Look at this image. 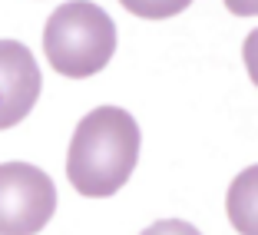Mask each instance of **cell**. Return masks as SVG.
<instances>
[{"label":"cell","mask_w":258,"mask_h":235,"mask_svg":"<svg viewBox=\"0 0 258 235\" xmlns=\"http://www.w3.org/2000/svg\"><path fill=\"white\" fill-rule=\"evenodd\" d=\"M136 116L122 106H96L76 123L67 149V179L80 196L106 199L119 192L139 162Z\"/></svg>","instance_id":"cell-1"},{"label":"cell","mask_w":258,"mask_h":235,"mask_svg":"<svg viewBox=\"0 0 258 235\" xmlns=\"http://www.w3.org/2000/svg\"><path fill=\"white\" fill-rule=\"evenodd\" d=\"M43 53L63 76L83 80L106 67L116 53V23L93 0H67L46 17Z\"/></svg>","instance_id":"cell-2"},{"label":"cell","mask_w":258,"mask_h":235,"mask_svg":"<svg viewBox=\"0 0 258 235\" xmlns=\"http://www.w3.org/2000/svg\"><path fill=\"white\" fill-rule=\"evenodd\" d=\"M53 179L33 162H0V235H37L56 212Z\"/></svg>","instance_id":"cell-3"},{"label":"cell","mask_w":258,"mask_h":235,"mask_svg":"<svg viewBox=\"0 0 258 235\" xmlns=\"http://www.w3.org/2000/svg\"><path fill=\"white\" fill-rule=\"evenodd\" d=\"M43 76L33 50L20 40H0V129H10L37 106Z\"/></svg>","instance_id":"cell-4"},{"label":"cell","mask_w":258,"mask_h":235,"mask_svg":"<svg viewBox=\"0 0 258 235\" xmlns=\"http://www.w3.org/2000/svg\"><path fill=\"white\" fill-rule=\"evenodd\" d=\"M225 212L238 235H258V162L245 166L228 182Z\"/></svg>","instance_id":"cell-5"},{"label":"cell","mask_w":258,"mask_h":235,"mask_svg":"<svg viewBox=\"0 0 258 235\" xmlns=\"http://www.w3.org/2000/svg\"><path fill=\"white\" fill-rule=\"evenodd\" d=\"M119 4L143 20H166V17L182 14L192 0H119Z\"/></svg>","instance_id":"cell-6"},{"label":"cell","mask_w":258,"mask_h":235,"mask_svg":"<svg viewBox=\"0 0 258 235\" xmlns=\"http://www.w3.org/2000/svg\"><path fill=\"white\" fill-rule=\"evenodd\" d=\"M139 235H202V232L185 219H159L152 225H146Z\"/></svg>","instance_id":"cell-7"},{"label":"cell","mask_w":258,"mask_h":235,"mask_svg":"<svg viewBox=\"0 0 258 235\" xmlns=\"http://www.w3.org/2000/svg\"><path fill=\"white\" fill-rule=\"evenodd\" d=\"M242 60H245V70H248V76H251V83L258 86V27L245 37V43H242Z\"/></svg>","instance_id":"cell-8"},{"label":"cell","mask_w":258,"mask_h":235,"mask_svg":"<svg viewBox=\"0 0 258 235\" xmlns=\"http://www.w3.org/2000/svg\"><path fill=\"white\" fill-rule=\"evenodd\" d=\"M225 7L238 17H258V0H225Z\"/></svg>","instance_id":"cell-9"}]
</instances>
